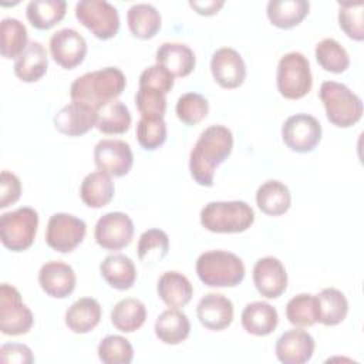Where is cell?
Wrapping results in <instances>:
<instances>
[{
	"label": "cell",
	"mask_w": 364,
	"mask_h": 364,
	"mask_svg": "<svg viewBox=\"0 0 364 364\" xmlns=\"http://www.w3.org/2000/svg\"><path fill=\"white\" fill-rule=\"evenodd\" d=\"M233 149V134L225 125L205 128L189 155V172L200 186H212L216 168L228 159Z\"/></svg>",
	"instance_id": "cell-1"
},
{
	"label": "cell",
	"mask_w": 364,
	"mask_h": 364,
	"mask_svg": "<svg viewBox=\"0 0 364 364\" xmlns=\"http://www.w3.org/2000/svg\"><path fill=\"white\" fill-rule=\"evenodd\" d=\"M127 78L117 67H105L77 77L70 87L73 102L98 112L100 108L115 101L125 90Z\"/></svg>",
	"instance_id": "cell-2"
},
{
	"label": "cell",
	"mask_w": 364,
	"mask_h": 364,
	"mask_svg": "<svg viewBox=\"0 0 364 364\" xmlns=\"http://www.w3.org/2000/svg\"><path fill=\"white\" fill-rule=\"evenodd\" d=\"M255 222V212L245 200H218L200 210V225L213 233H240Z\"/></svg>",
	"instance_id": "cell-3"
},
{
	"label": "cell",
	"mask_w": 364,
	"mask_h": 364,
	"mask_svg": "<svg viewBox=\"0 0 364 364\" xmlns=\"http://www.w3.org/2000/svg\"><path fill=\"white\" fill-rule=\"evenodd\" d=\"M196 274L208 287H235L245 279V264L226 250H209L196 259Z\"/></svg>",
	"instance_id": "cell-4"
},
{
	"label": "cell",
	"mask_w": 364,
	"mask_h": 364,
	"mask_svg": "<svg viewBox=\"0 0 364 364\" xmlns=\"http://www.w3.org/2000/svg\"><path fill=\"white\" fill-rule=\"evenodd\" d=\"M318 95L327 119L333 125L348 128L361 119L363 101L347 85L337 81H324L320 85Z\"/></svg>",
	"instance_id": "cell-5"
},
{
	"label": "cell",
	"mask_w": 364,
	"mask_h": 364,
	"mask_svg": "<svg viewBox=\"0 0 364 364\" xmlns=\"http://www.w3.org/2000/svg\"><path fill=\"white\" fill-rule=\"evenodd\" d=\"M276 84L280 95L287 100H300L307 95L313 85L307 57L299 51L284 54L277 64Z\"/></svg>",
	"instance_id": "cell-6"
},
{
	"label": "cell",
	"mask_w": 364,
	"mask_h": 364,
	"mask_svg": "<svg viewBox=\"0 0 364 364\" xmlns=\"http://www.w3.org/2000/svg\"><path fill=\"white\" fill-rule=\"evenodd\" d=\"M38 213L30 206H21L0 216V240L11 252L27 250L36 239Z\"/></svg>",
	"instance_id": "cell-7"
},
{
	"label": "cell",
	"mask_w": 364,
	"mask_h": 364,
	"mask_svg": "<svg viewBox=\"0 0 364 364\" xmlns=\"http://www.w3.org/2000/svg\"><path fill=\"white\" fill-rule=\"evenodd\" d=\"M77 20L100 40H109L119 30L118 10L105 0H81L75 4Z\"/></svg>",
	"instance_id": "cell-8"
},
{
	"label": "cell",
	"mask_w": 364,
	"mask_h": 364,
	"mask_svg": "<svg viewBox=\"0 0 364 364\" xmlns=\"http://www.w3.org/2000/svg\"><path fill=\"white\" fill-rule=\"evenodd\" d=\"M34 317L23 303L18 290L7 283L0 286V331L6 336H21L31 330Z\"/></svg>",
	"instance_id": "cell-9"
},
{
	"label": "cell",
	"mask_w": 364,
	"mask_h": 364,
	"mask_svg": "<svg viewBox=\"0 0 364 364\" xmlns=\"http://www.w3.org/2000/svg\"><path fill=\"white\" fill-rule=\"evenodd\" d=\"M87 225L71 213H54L47 223L46 242L60 253L73 252L85 237Z\"/></svg>",
	"instance_id": "cell-10"
},
{
	"label": "cell",
	"mask_w": 364,
	"mask_h": 364,
	"mask_svg": "<svg viewBox=\"0 0 364 364\" xmlns=\"http://www.w3.org/2000/svg\"><path fill=\"white\" fill-rule=\"evenodd\" d=\"M282 138L293 152H311L321 139V124L310 114H294L283 122Z\"/></svg>",
	"instance_id": "cell-11"
},
{
	"label": "cell",
	"mask_w": 364,
	"mask_h": 364,
	"mask_svg": "<svg viewBox=\"0 0 364 364\" xmlns=\"http://www.w3.org/2000/svg\"><path fill=\"white\" fill-rule=\"evenodd\" d=\"M134 236V223L124 212H108L102 215L94 229V237L105 250H121L127 247Z\"/></svg>",
	"instance_id": "cell-12"
},
{
	"label": "cell",
	"mask_w": 364,
	"mask_h": 364,
	"mask_svg": "<svg viewBox=\"0 0 364 364\" xmlns=\"http://www.w3.org/2000/svg\"><path fill=\"white\" fill-rule=\"evenodd\" d=\"M94 164L98 171L119 178L131 171L134 154L125 141L101 139L94 148Z\"/></svg>",
	"instance_id": "cell-13"
},
{
	"label": "cell",
	"mask_w": 364,
	"mask_h": 364,
	"mask_svg": "<svg viewBox=\"0 0 364 364\" xmlns=\"http://www.w3.org/2000/svg\"><path fill=\"white\" fill-rule=\"evenodd\" d=\"M50 53L60 67L73 70L84 61L87 54V41L77 30L61 28L50 38Z\"/></svg>",
	"instance_id": "cell-14"
},
{
	"label": "cell",
	"mask_w": 364,
	"mask_h": 364,
	"mask_svg": "<svg viewBox=\"0 0 364 364\" xmlns=\"http://www.w3.org/2000/svg\"><path fill=\"white\" fill-rule=\"evenodd\" d=\"M210 73L222 88L233 90L243 84L246 78V64L235 48L222 47L212 54Z\"/></svg>",
	"instance_id": "cell-15"
},
{
	"label": "cell",
	"mask_w": 364,
	"mask_h": 364,
	"mask_svg": "<svg viewBox=\"0 0 364 364\" xmlns=\"http://www.w3.org/2000/svg\"><path fill=\"white\" fill-rule=\"evenodd\" d=\"M253 283L263 297H280L287 287V273L283 263L273 256L259 259L253 267Z\"/></svg>",
	"instance_id": "cell-16"
},
{
	"label": "cell",
	"mask_w": 364,
	"mask_h": 364,
	"mask_svg": "<svg viewBox=\"0 0 364 364\" xmlns=\"http://www.w3.org/2000/svg\"><path fill=\"white\" fill-rule=\"evenodd\" d=\"M75 283L77 277L74 269L61 260H50L40 267L38 284L50 297H68L74 291Z\"/></svg>",
	"instance_id": "cell-17"
},
{
	"label": "cell",
	"mask_w": 364,
	"mask_h": 364,
	"mask_svg": "<svg viewBox=\"0 0 364 364\" xmlns=\"http://www.w3.org/2000/svg\"><path fill=\"white\" fill-rule=\"evenodd\" d=\"M314 338L301 327L284 331L276 341V357L283 364H304L314 353Z\"/></svg>",
	"instance_id": "cell-18"
},
{
	"label": "cell",
	"mask_w": 364,
	"mask_h": 364,
	"mask_svg": "<svg viewBox=\"0 0 364 364\" xmlns=\"http://www.w3.org/2000/svg\"><path fill=\"white\" fill-rule=\"evenodd\" d=\"M233 303L220 293L205 294L196 307V316L200 324L212 331H222L233 321Z\"/></svg>",
	"instance_id": "cell-19"
},
{
	"label": "cell",
	"mask_w": 364,
	"mask_h": 364,
	"mask_svg": "<svg viewBox=\"0 0 364 364\" xmlns=\"http://www.w3.org/2000/svg\"><path fill=\"white\" fill-rule=\"evenodd\" d=\"M54 127L64 135L68 136H80L87 134L91 128L97 124V111L71 102L64 105L55 115H54Z\"/></svg>",
	"instance_id": "cell-20"
},
{
	"label": "cell",
	"mask_w": 364,
	"mask_h": 364,
	"mask_svg": "<svg viewBox=\"0 0 364 364\" xmlns=\"http://www.w3.org/2000/svg\"><path fill=\"white\" fill-rule=\"evenodd\" d=\"M155 60L156 64L166 68L173 77L181 78L189 75L196 65L195 53L182 43L161 44L155 53Z\"/></svg>",
	"instance_id": "cell-21"
},
{
	"label": "cell",
	"mask_w": 364,
	"mask_h": 364,
	"mask_svg": "<svg viewBox=\"0 0 364 364\" xmlns=\"http://www.w3.org/2000/svg\"><path fill=\"white\" fill-rule=\"evenodd\" d=\"M48 68V54L38 41H28L26 50L14 61V74L24 82H36Z\"/></svg>",
	"instance_id": "cell-22"
},
{
	"label": "cell",
	"mask_w": 364,
	"mask_h": 364,
	"mask_svg": "<svg viewBox=\"0 0 364 364\" xmlns=\"http://www.w3.org/2000/svg\"><path fill=\"white\" fill-rule=\"evenodd\" d=\"M156 291L159 299L171 309L185 307L193 296V287L189 279L175 270L162 273L156 283Z\"/></svg>",
	"instance_id": "cell-23"
},
{
	"label": "cell",
	"mask_w": 364,
	"mask_h": 364,
	"mask_svg": "<svg viewBox=\"0 0 364 364\" xmlns=\"http://www.w3.org/2000/svg\"><path fill=\"white\" fill-rule=\"evenodd\" d=\"M240 321L249 334L264 337L276 330L279 324V314L267 301H252L243 309Z\"/></svg>",
	"instance_id": "cell-24"
},
{
	"label": "cell",
	"mask_w": 364,
	"mask_h": 364,
	"mask_svg": "<svg viewBox=\"0 0 364 364\" xmlns=\"http://www.w3.org/2000/svg\"><path fill=\"white\" fill-rule=\"evenodd\" d=\"M154 330L159 341L176 346L188 338L191 333V321L183 311L178 309H168L156 317Z\"/></svg>",
	"instance_id": "cell-25"
},
{
	"label": "cell",
	"mask_w": 364,
	"mask_h": 364,
	"mask_svg": "<svg viewBox=\"0 0 364 364\" xmlns=\"http://www.w3.org/2000/svg\"><path fill=\"white\" fill-rule=\"evenodd\" d=\"M101 306L92 297H81L65 311V326L75 334L92 331L101 320Z\"/></svg>",
	"instance_id": "cell-26"
},
{
	"label": "cell",
	"mask_w": 364,
	"mask_h": 364,
	"mask_svg": "<svg viewBox=\"0 0 364 364\" xmlns=\"http://www.w3.org/2000/svg\"><path fill=\"white\" fill-rule=\"evenodd\" d=\"M115 186L111 179V175L95 171L88 173L80 186V198L88 208H104L114 198Z\"/></svg>",
	"instance_id": "cell-27"
},
{
	"label": "cell",
	"mask_w": 364,
	"mask_h": 364,
	"mask_svg": "<svg viewBox=\"0 0 364 364\" xmlns=\"http://www.w3.org/2000/svg\"><path fill=\"white\" fill-rule=\"evenodd\" d=\"M100 272L104 280L117 290H128L136 280L134 262L121 253L107 256L100 264Z\"/></svg>",
	"instance_id": "cell-28"
},
{
	"label": "cell",
	"mask_w": 364,
	"mask_h": 364,
	"mask_svg": "<svg viewBox=\"0 0 364 364\" xmlns=\"http://www.w3.org/2000/svg\"><path fill=\"white\" fill-rule=\"evenodd\" d=\"M256 203L263 213L269 216H280L289 210L291 205V195L287 185L276 179H270L257 188Z\"/></svg>",
	"instance_id": "cell-29"
},
{
	"label": "cell",
	"mask_w": 364,
	"mask_h": 364,
	"mask_svg": "<svg viewBox=\"0 0 364 364\" xmlns=\"http://www.w3.org/2000/svg\"><path fill=\"white\" fill-rule=\"evenodd\" d=\"M127 23L134 37L149 40L159 31L162 18L152 4L136 3L129 7L127 13Z\"/></svg>",
	"instance_id": "cell-30"
},
{
	"label": "cell",
	"mask_w": 364,
	"mask_h": 364,
	"mask_svg": "<svg viewBox=\"0 0 364 364\" xmlns=\"http://www.w3.org/2000/svg\"><path fill=\"white\" fill-rule=\"evenodd\" d=\"M317 321L324 326L340 324L348 313V300L343 291L334 287H326L316 294Z\"/></svg>",
	"instance_id": "cell-31"
},
{
	"label": "cell",
	"mask_w": 364,
	"mask_h": 364,
	"mask_svg": "<svg viewBox=\"0 0 364 364\" xmlns=\"http://www.w3.org/2000/svg\"><path fill=\"white\" fill-rule=\"evenodd\" d=\"M310 3L306 0H270L266 14L270 23L279 28L299 26L309 14Z\"/></svg>",
	"instance_id": "cell-32"
},
{
	"label": "cell",
	"mask_w": 364,
	"mask_h": 364,
	"mask_svg": "<svg viewBox=\"0 0 364 364\" xmlns=\"http://www.w3.org/2000/svg\"><path fill=\"white\" fill-rule=\"evenodd\" d=\"M146 307L138 299H122L111 310L112 326L122 333H134L144 326Z\"/></svg>",
	"instance_id": "cell-33"
},
{
	"label": "cell",
	"mask_w": 364,
	"mask_h": 364,
	"mask_svg": "<svg viewBox=\"0 0 364 364\" xmlns=\"http://www.w3.org/2000/svg\"><path fill=\"white\" fill-rule=\"evenodd\" d=\"M65 10L64 0H31L26 7V16L34 28L48 30L64 18Z\"/></svg>",
	"instance_id": "cell-34"
},
{
	"label": "cell",
	"mask_w": 364,
	"mask_h": 364,
	"mask_svg": "<svg viewBox=\"0 0 364 364\" xmlns=\"http://www.w3.org/2000/svg\"><path fill=\"white\" fill-rule=\"evenodd\" d=\"M131 112L121 101H111L97 112L95 128L107 135L125 134L131 127Z\"/></svg>",
	"instance_id": "cell-35"
},
{
	"label": "cell",
	"mask_w": 364,
	"mask_h": 364,
	"mask_svg": "<svg viewBox=\"0 0 364 364\" xmlns=\"http://www.w3.org/2000/svg\"><path fill=\"white\" fill-rule=\"evenodd\" d=\"M27 28L13 17H6L0 23V53L4 58H17L27 47Z\"/></svg>",
	"instance_id": "cell-36"
},
{
	"label": "cell",
	"mask_w": 364,
	"mask_h": 364,
	"mask_svg": "<svg viewBox=\"0 0 364 364\" xmlns=\"http://www.w3.org/2000/svg\"><path fill=\"white\" fill-rule=\"evenodd\" d=\"M316 60L326 71L341 74L350 67L347 50L334 38H323L314 48Z\"/></svg>",
	"instance_id": "cell-37"
},
{
	"label": "cell",
	"mask_w": 364,
	"mask_h": 364,
	"mask_svg": "<svg viewBox=\"0 0 364 364\" xmlns=\"http://www.w3.org/2000/svg\"><path fill=\"white\" fill-rule=\"evenodd\" d=\"M136 250L144 264H155L168 255L169 237L162 229H148L139 236Z\"/></svg>",
	"instance_id": "cell-38"
},
{
	"label": "cell",
	"mask_w": 364,
	"mask_h": 364,
	"mask_svg": "<svg viewBox=\"0 0 364 364\" xmlns=\"http://www.w3.org/2000/svg\"><path fill=\"white\" fill-rule=\"evenodd\" d=\"M286 317L296 327H311L317 323L316 296L300 293L286 304Z\"/></svg>",
	"instance_id": "cell-39"
},
{
	"label": "cell",
	"mask_w": 364,
	"mask_h": 364,
	"mask_svg": "<svg viewBox=\"0 0 364 364\" xmlns=\"http://www.w3.org/2000/svg\"><path fill=\"white\" fill-rule=\"evenodd\" d=\"M98 358L104 364H129L134 358V348L131 343L122 336L104 337L97 348Z\"/></svg>",
	"instance_id": "cell-40"
},
{
	"label": "cell",
	"mask_w": 364,
	"mask_h": 364,
	"mask_svg": "<svg viewBox=\"0 0 364 364\" xmlns=\"http://www.w3.org/2000/svg\"><path fill=\"white\" fill-rule=\"evenodd\" d=\"M175 112L183 124L196 125L206 118L209 112V102L202 94L186 92L178 98Z\"/></svg>",
	"instance_id": "cell-41"
},
{
	"label": "cell",
	"mask_w": 364,
	"mask_h": 364,
	"mask_svg": "<svg viewBox=\"0 0 364 364\" xmlns=\"http://www.w3.org/2000/svg\"><path fill=\"white\" fill-rule=\"evenodd\" d=\"M135 105L142 118L152 121L164 119L166 112V97L158 90L139 87L135 94Z\"/></svg>",
	"instance_id": "cell-42"
},
{
	"label": "cell",
	"mask_w": 364,
	"mask_h": 364,
	"mask_svg": "<svg viewBox=\"0 0 364 364\" xmlns=\"http://www.w3.org/2000/svg\"><path fill=\"white\" fill-rule=\"evenodd\" d=\"M364 3H338V24L348 38L355 41L364 40L363 23Z\"/></svg>",
	"instance_id": "cell-43"
},
{
	"label": "cell",
	"mask_w": 364,
	"mask_h": 364,
	"mask_svg": "<svg viewBox=\"0 0 364 364\" xmlns=\"http://www.w3.org/2000/svg\"><path fill=\"white\" fill-rule=\"evenodd\" d=\"M136 139L146 151H155L166 141V124L164 119L141 118L136 124Z\"/></svg>",
	"instance_id": "cell-44"
},
{
	"label": "cell",
	"mask_w": 364,
	"mask_h": 364,
	"mask_svg": "<svg viewBox=\"0 0 364 364\" xmlns=\"http://www.w3.org/2000/svg\"><path fill=\"white\" fill-rule=\"evenodd\" d=\"M173 75L159 64H154L145 68L139 75V87H149L164 92L165 95L173 87Z\"/></svg>",
	"instance_id": "cell-45"
},
{
	"label": "cell",
	"mask_w": 364,
	"mask_h": 364,
	"mask_svg": "<svg viewBox=\"0 0 364 364\" xmlns=\"http://www.w3.org/2000/svg\"><path fill=\"white\" fill-rule=\"evenodd\" d=\"M21 195V182L17 175L1 171L0 175V208L4 209L18 200Z\"/></svg>",
	"instance_id": "cell-46"
},
{
	"label": "cell",
	"mask_w": 364,
	"mask_h": 364,
	"mask_svg": "<svg viewBox=\"0 0 364 364\" xmlns=\"http://www.w3.org/2000/svg\"><path fill=\"white\" fill-rule=\"evenodd\" d=\"M0 361L31 364L34 361V355L28 346L20 344V343H11V344H3L0 347Z\"/></svg>",
	"instance_id": "cell-47"
},
{
	"label": "cell",
	"mask_w": 364,
	"mask_h": 364,
	"mask_svg": "<svg viewBox=\"0 0 364 364\" xmlns=\"http://www.w3.org/2000/svg\"><path fill=\"white\" fill-rule=\"evenodd\" d=\"M225 4V1H215V0H210V1H189V6L192 9L196 10L198 14H202V16H213L219 11V9Z\"/></svg>",
	"instance_id": "cell-48"
}]
</instances>
